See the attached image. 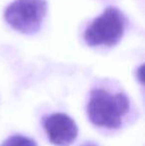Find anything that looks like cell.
Returning <instances> with one entry per match:
<instances>
[{
  "label": "cell",
  "mask_w": 145,
  "mask_h": 146,
  "mask_svg": "<svg viewBox=\"0 0 145 146\" xmlns=\"http://www.w3.org/2000/svg\"><path fill=\"white\" fill-rule=\"evenodd\" d=\"M81 146H97L95 144V142H93V141H87V142H85L83 144H81Z\"/></svg>",
  "instance_id": "7"
},
{
  "label": "cell",
  "mask_w": 145,
  "mask_h": 146,
  "mask_svg": "<svg viewBox=\"0 0 145 146\" xmlns=\"http://www.w3.org/2000/svg\"><path fill=\"white\" fill-rule=\"evenodd\" d=\"M43 126L50 142L56 146H70L79 133L75 121L63 112H55L45 117Z\"/></svg>",
  "instance_id": "4"
},
{
  "label": "cell",
  "mask_w": 145,
  "mask_h": 146,
  "mask_svg": "<svg viewBox=\"0 0 145 146\" xmlns=\"http://www.w3.org/2000/svg\"><path fill=\"white\" fill-rule=\"evenodd\" d=\"M47 8L46 0H14L6 7L4 19L17 32L35 34L42 26Z\"/></svg>",
  "instance_id": "3"
},
{
  "label": "cell",
  "mask_w": 145,
  "mask_h": 146,
  "mask_svg": "<svg viewBox=\"0 0 145 146\" xmlns=\"http://www.w3.org/2000/svg\"><path fill=\"white\" fill-rule=\"evenodd\" d=\"M125 30V17L114 6H109L95 17L83 33V40L89 47H113L122 39Z\"/></svg>",
  "instance_id": "2"
},
{
  "label": "cell",
  "mask_w": 145,
  "mask_h": 146,
  "mask_svg": "<svg viewBox=\"0 0 145 146\" xmlns=\"http://www.w3.org/2000/svg\"><path fill=\"white\" fill-rule=\"evenodd\" d=\"M136 78H137V81L139 82L141 85L144 84V66L141 65L136 71Z\"/></svg>",
  "instance_id": "6"
},
{
  "label": "cell",
  "mask_w": 145,
  "mask_h": 146,
  "mask_svg": "<svg viewBox=\"0 0 145 146\" xmlns=\"http://www.w3.org/2000/svg\"><path fill=\"white\" fill-rule=\"evenodd\" d=\"M0 146H37V143L30 137L15 134L8 137Z\"/></svg>",
  "instance_id": "5"
},
{
  "label": "cell",
  "mask_w": 145,
  "mask_h": 146,
  "mask_svg": "<svg viewBox=\"0 0 145 146\" xmlns=\"http://www.w3.org/2000/svg\"><path fill=\"white\" fill-rule=\"evenodd\" d=\"M129 110V100L122 92L109 94L103 88L91 92L87 106V114L93 125L117 129L122 125V118Z\"/></svg>",
  "instance_id": "1"
}]
</instances>
